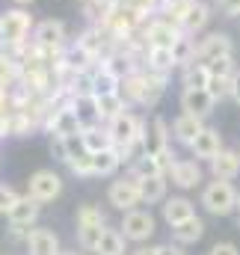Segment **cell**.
Returning <instances> with one entry per match:
<instances>
[{"instance_id": "6da1fadb", "label": "cell", "mask_w": 240, "mask_h": 255, "mask_svg": "<svg viewBox=\"0 0 240 255\" xmlns=\"http://www.w3.org/2000/svg\"><path fill=\"white\" fill-rule=\"evenodd\" d=\"M33 30H36L33 15L24 6H15V9L0 12V42H3V48L12 51V48L27 45V39H30Z\"/></svg>"}, {"instance_id": "7a4b0ae2", "label": "cell", "mask_w": 240, "mask_h": 255, "mask_svg": "<svg viewBox=\"0 0 240 255\" xmlns=\"http://www.w3.org/2000/svg\"><path fill=\"white\" fill-rule=\"evenodd\" d=\"M238 187L226 178H214L205 190H202V205L208 214L214 217H229L238 211Z\"/></svg>"}, {"instance_id": "3957f363", "label": "cell", "mask_w": 240, "mask_h": 255, "mask_svg": "<svg viewBox=\"0 0 240 255\" xmlns=\"http://www.w3.org/2000/svg\"><path fill=\"white\" fill-rule=\"evenodd\" d=\"M139 36H142L145 48H172L181 36H184V30H181L172 18H166V15H154L151 21H145V27H142Z\"/></svg>"}, {"instance_id": "277c9868", "label": "cell", "mask_w": 240, "mask_h": 255, "mask_svg": "<svg viewBox=\"0 0 240 255\" xmlns=\"http://www.w3.org/2000/svg\"><path fill=\"white\" fill-rule=\"evenodd\" d=\"M33 45L39 48V54H42L45 60L57 57L62 48H65V24L57 21V18H48V21L36 24V30H33Z\"/></svg>"}, {"instance_id": "5b68a950", "label": "cell", "mask_w": 240, "mask_h": 255, "mask_svg": "<svg viewBox=\"0 0 240 255\" xmlns=\"http://www.w3.org/2000/svg\"><path fill=\"white\" fill-rule=\"evenodd\" d=\"M107 130L113 136V145H142L145 122L139 116H133L130 110H121L116 119L107 122Z\"/></svg>"}, {"instance_id": "8992f818", "label": "cell", "mask_w": 240, "mask_h": 255, "mask_svg": "<svg viewBox=\"0 0 240 255\" xmlns=\"http://www.w3.org/2000/svg\"><path fill=\"white\" fill-rule=\"evenodd\" d=\"M39 208H42V202H39V199H33L30 193H27V196H21V199L15 202V208L6 214V217H9V226H12V235H15V238H21V235H24V241H27V232H30V226L39 220Z\"/></svg>"}, {"instance_id": "52a82bcc", "label": "cell", "mask_w": 240, "mask_h": 255, "mask_svg": "<svg viewBox=\"0 0 240 255\" xmlns=\"http://www.w3.org/2000/svg\"><path fill=\"white\" fill-rule=\"evenodd\" d=\"M107 199H110V205H113L116 211H121V214L133 211L136 205H142L139 178L127 175V178H119V181H113V184H110V190H107Z\"/></svg>"}, {"instance_id": "ba28073f", "label": "cell", "mask_w": 240, "mask_h": 255, "mask_svg": "<svg viewBox=\"0 0 240 255\" xmlns=\"http://www.w3.org/2000/svg\"><path fill=\"white\" fill-rule=\"evenodd\" d=\"M27 193H30L33 199H39L42 205H45V202H54V199L62 193V178L54 172V169H39V172L30 175Z\"/></svg>"}, {"instance_id": "9c48e42d", "label": "cell", "mask_w": 240, "mask_h": 255, "mask_svg": "<svg viewBox=\"0 0 240 255\" xmlns=\"http://www.w3.org/2000/svg\"><path fill=\"white\" fill-rule=\"evenodd\" d=\"M121 235H124L127 241H133V244L148 241V238L154 235V217H151L148 211H139V208L127 211L124 220H121Z\"/></svg>"}, {"instance_id": "30bf717a", "label": "cell", "mask_w": 240, "mask_h": 255, "mask_svg": "<svg viewBox=\"0 0 240 255\" xmlns=\"http://www.w3.org/2000/svg\"><path fill=\"white\" fill-rule=\"evenodd\" d=\"M48 130H51V136H74V133L83 130L80 119H77V113H74V107H71V98H68L65 104H60V107L51 110Z\"/></svg>"}, {"instance_id": "8fae6325", "label": "cell", "mask_w": 240, "mask_h": 255, "mask_svg": "<svg viewBox=\"0 0 240 255\" xmlns=\"http://www.w3.org/2000/svg\"><path fill=\"white\" fill-rule=\"evenodd\" d=\"M235 45H232V36L229 33H208L205 39H199L196 45V60L202 63H214L220 57H232Z\"/></svg>"}, {"instance_id": "7c38bea8", "label": "cell", "mask_w": 240, "mask_h": 255, "mask_svg": "<svg viewBox=\"0 0 240 255\" xmlns=\"http://www.w3.org/2000/svg\"><path fill=\"white\" fill-rule=\"evenodd\" d=\"M217 107V98L208 92V89H184L181 92V110L184 113H193L199 119H208Z\"/></svg>"}, {"instance_id": "4fadbf2b", "label": "cell", "mask_w": 240, "mask_h": 255, "mask_svg": "<svg viewBox=\"0 0 240 255\" xmlns=\"http://www.w3.org/2000/svg\"><path fill=\"white\" fill-rule=\"evenodd\" d=\"M142 151H145V154H163V151H169V125H166L160 116H154V119L145 125Z\"/></svg>"}, {"instance_id": "5bb4252c", "label": "cell", "mask_w": 240, "mask_h": 255, "mask_svg": "<svg viewBox=\"0 0 240 255\" xmlns=\"http://www.w3.org/2000/svg\"><path fill=\"white\" fill-rule=\"evenodd\" d=\"M190 151H193V157L196 160H214L220 151H223V136H220V130L217 128H205L193 142H190Z\"/></svg>"}, {"instance_id": "9a60e30c", "label": "cell", "mask_w": 240, "mask_h": 255, "mask_svg": "<svg viewBox=\"0 0 240 255\" xmlns=\"http://www.w3.org/2000/svg\"><path fill=\"white\" fill-rule=\"evenodd\" d=\"M208 21H211V6L202 3V0H190V6L184 9V15H181L178 24H181L184 33L196 36V33H202V30L208 27Z\"/></svg>"}, {"instance_id": "2e32d148", "label": "cell", "mask_w": 240, "mask_h": 255, "mask_svg": "<svg viewBox=\"0 0 240 255\" xmlns=\"http://www.w3.org/2000/svg\"><path fill=\"white\" fill-rule=\"evenodd\" d=\"M27 250H30V255H62L60 241L51 229H30L27 232Z\"/></svg>"}, {"instance_id": "e0dca14e", "label": "cell", "mask_w": 240, "mask_h": 255, "mask_svg": "<svg viewBox=\"0 0 240 255\" xmlns=\"http://www.w3.org/2000/svg\"><path fill=\"white\" fill-rule=\"evenodd\" d=\"M89 89L92 95H107V92H121V77L113 74L104 63H98L89 71Z\"/></svg>"}, {"instance_id": "ac0fdd59", "label": "cell", "mask_w": 240, "mask_h": 255, "mask_svg": "<svg viewBox=\"0 0 240 255\" xmlns=\"http://www.w3.org/2000/svg\"><path fill=\"white\" fill-rule=\"evenodd\" d=\"M71 107H74V113H77V119H80V125H83V128L101 125L98 101H95V95H92V92H77V95H71Z\"/></svg>"}, {"instance_id": "d6986e66", "label": "cell", "mask_w": 240, "mask_h": 255, "mask_svg": "<svg viewBox=\"0 0 240 255\" xmlns=\"http://www.w3.org/2000/svg\"><path fill=\"white\" fill-rule=\"evenodd\" d=\"M211 172H214V178H226V181L238 178L240 175V151L223 148V151L211 160Z\"/></svg>"}, {"instance_id": "ffe728a7", "label": "cell", "mask_w": 240, "mask_h": 255, "mask_svg": "<svg viewBox=\"0 0 240 255\" xmlns=\"http://www.w3.org/2000/svg\"><path fill=\"white\" fill-rule=\"evenodd\" d=\"M80 139H83V148H86L89 154H98V151L113 148V136H110L107 125H89V128H83V130H80Z\"/></svg>"}, {"instance_id": "44dd1931", "label": "cell", "mask_w": 240, "mask_h": 255, "mask_svg": "<svg viewBox=\"0 0 240 255\" xmlns=\"http://www.w3.org/2000/svg\"><path fill=\"white\" fill-rule=\"evenodd\" d=\"M181 83L184 89H208L211 83V65L202 63V60H193L181 68Z\"/></svg>"}, {"instance_id": "7402d4cb", "label": "cell", "mask_w": 240, "mask_h": 255, "mask_svg": "<svg viewBox=\"0 0 240 255\" xmlns=\"http://www.w3.org/2000/svg\"><path fill=\"white\" fill-rule=\"evenodd\" d=\"M172 181L178 184L181 190H190L202 181V169H199V160H175L172 169H169Z\"/></svg>"}, {"instance_id": "603a6c76", "label": "cell", "mask_w": 240, "mask_h": 255, "mask_svg": "<svg viewBox=\"0 0 240 255\" xmlns=\"http://www.w3.org/2000/svg\"><path fill=\"white\" fill-rule=\"evenodd\" d=\"M202 130H205V119H199L193 113H181L178 119L172 122V133H175V139L184 142V145H190Z\"/></svg>"}, {"instance_id": "cb8c5ba5", "label": "cell", "mask_w": 240, "mask_h": 255, "mask_svg": "<svg viewBox=\"0 0 240 255\" xmlns=\"http://www.w3.org/2000/svg\"><path fill=\"white\" fill-rule=\"evenodd\" d=\"M190 217H196V208H193L190 199H184V196H172V199L163 202V220H166L169 226H181V223L190 220Z\"/></svg>"}, {"instance_id": "d4e9b609", "label": "cell", "mask_w": 240, "mask_h": 255, "mask_svg": "<svg viewBox=\"0 0 240 255\" xmlns=\"http://www.w3.org/2000/svg\"><path fill=\"white\" fill-rule=\"evenodd\" d=\"M145 68L154 71V74H169L175 65V57H172V48H145Z\"/></svg>"}, {"instance_id": "484cf974", "label": "cell", "mask_w": 240, "mask_h": 255, "mask_svg": "<svg viewBox=\"0 0 240 255\" xmlns=\"http://www.w3.org/2000/svg\"><path fill=\"white\" fill-rule=\"evenodd\" d=\"M98 101V116H101V125H107L110 119H116L121 110H127V101L121 92H107V95H95Z\"/></svg>"}, {"instance_id": "4316f807", "label": "cell", "mask_w": 240, "mask_h": 255, "mask_svg": "<svg viewBox=\"0 0 240 255\" xmlns=\"http://www.w3.org/2000/svg\"><path fill=\"white\" fill-rule=\"evenodd\" d=\"M139 193H142V205H154L166 199V175H148L139 178Z\"/></svg>"}, {"instance_id": "83f0119b", "label": "cell", "mask_w": 240, "mask_h": 255, "mask_svg": "<svg viewBox=\"0 0 240 255\" xmlns=\"http://www.w3.org/2000/svg\"><path fill=\"white\" fill-rule=\"evenodd\" d=\"M202 235H205V223H202L199 217H190V220H184L181 226H172V238H175V244H181V247L196 244Z\"/></svg>"}, {"instance_id": "f1b7e54d", "label": "cell", "mask_w": 240, "mask_h": 255, "mask_svg": "<svg viewBox=\"0 0 240 255\" xmlns=\"http://www.w3.org/2000/svg\"><path fill=\"white\" fill-rule=\"evenodd\" d=\"M119 166H121V154H119L116 145L107 148V151L92 154V175H113Z\"/></svg>"}, {"instance_id": "f546056e", "label": "cell", "mask_w": 240, "mask_h": 255, "mask_svg": "<svg viewBox=\"0 0 240 255\" xmlns=\"http://www.w3.org/2000/svg\"><path fill=\"white\" fill-rule=\"evenodd\" d=\"M124 235L116 232V229H104V235H101V244H98V255H124Z\"/></svg>"}, {"instance_id": "4dcf8cb0", "label": "cell", "mask_w": 240, "mask_h": 255, "mask_svg": "<svg viewBox=\"0 0 240 255\" xmlns=\"http://www.w3.org/2000/svg\"><path fill=\"white\" fill-rule=\"evenodd\" d=\"M196 45H199V42H193L190 33H184L178 42L172 45V57H175V65H178V68H184L187 63L196 60Z\"/></svg>"}, {"instance_id": "1f68e13d", "label": "cell", "mask_w": 240, "mask_h": 255, "mask_svg": "<svg viewBox=\"0 0 240 255\" xmlns=\"http://www.w3.org/2000/svg\"><path fill=\"white\" fill-rule=\"evenodd\" d=\"M101 235H104V226H77V244H80V250L95 253L98 244H101Z\"/></svg>"}, {"instance_id": "d6a6232c", "label": "cell", "mask_w": 240, "mask_h": 255, "mask_svg": "<svg viewBox=\"0 0 240 255\" xmlns=\"http://www.w3.org/2000/svg\"><path fill=\"white\" fill-rule=\"evenodd\" d=\"M74 220H77V226H104V214L98 205H80Z\"/></svg>"}, {"instance_id": "836d02e7", "label": "cell", "mask_w": 240, "mask_h": 255, "mask_svg": "<svg viewBox=\"0 0 240 255\" xmlns=\"http://www.w3.org/2000/svg\"><path fill=\"white\" fill-rule=\"evenodd\" d=\"M232 86H235V77H217V74H211L208 92H211L217 101H223V98H232Z\"/></svg>"}, {"instance_id": "e575fe53", "label": "cell", "mask_w": 240, "mask_h": 255, "mask_svg": "<svg viewBox=\"0 0 240 255\" xmlns=\"http://www.w3.org/2000/svg\"><path fill=\"white\" fill-rule=\"evenodd\" d=\"M65 166H68V169H71L77 178H89V175H92V154H89V151H83V154H74V157H71Z\"/></svg>"}, {"instance_id": "d590c367", "label": "cell", "mask_w": 240, "mask_h": 255, "mask_svg": "<svg viewBox=\"0 0 240 255\" xmlns=\"http://www.w3.org/2000/svg\"><path fill=\"white\" fill-rule=\"evenodd\" d=\"M211 65V74H217V77H235L238 74V68H235V57H220V60H214Z\"/></svg>"}, {"instance_id": "8d00e7d4", "label": "cell", "mask_w": 240, "mask_h": 255, "mask_svg": "<svg viewBox=\"0 0 240 255\" xmlns=\"http://www.w3.org/2000/svg\"><path fill=\"white\" fill-rule=\"evenodd\" d=\"M21 196L15 187H9V184H0V214H9L12 208H15V202H18Z\"/></svg>"}, {"instance_id": "74e56055", "label": "cell", "mask_w": 240, "mask_h": 255, "mask_svg": "<svg viewBox=\"0 0 240 255\" xmlns=\"http://www.w3.org/2000/svg\"><path fill=\"white\" fill-rule=\"evenodd\" d=\"M51 154H54L60 163H68V160H71V148H68V139H65V136H54V139H51Z\"/></svg>"}, {"instance_id": "f35d334b", "label": "cell", "mask_w": 240, "mask_h": 255, "mask_svg": "<svg viewBox=\"0 0 240 255\" xmlns=\"http://www.w3.org/2000/svg\"><path fill=\"white\" fill-rule=\"evenodd\" d=\"M124 3H130V6L139 9L142 15H154V12H160V6H163V0H124Z\"/></svg>"}, {"instance_id": "ab89813d", "label": "cell", "mask_w": 240, "mask_h": 255, "mask_svg": "<svg viewBox=\"0 0 240 255\" xmlns=\"http://www.w3.org/2000/svg\"><path fill=\"white\" fill-rule=\"evenodd\" d=\"M217 9L229 18H238L240 15V0H217Z\"/></svg>"}, {"instance_id": "60d3db41", "label": "cell", "mask_w": 240, "mask_h": 255, "mask_svg": "<svg viewBox=\"0 0 240 255\" xmlns=\"http://www.w3.org/2000/svg\"><path fill=\"white\" fill-rule=\"evenodd\" d=\"M208 255H240V253H238V247H235V244H217Z\"/></svg>"}, {"instance_id": "b9f144b4", "label": "cell", "mask_w": 240, "mask_h": 255, "mask_svg": "<svg viewBox=\"0 0 240 255\" xmlns=\"http://www.w3.org/2000/svg\"><path fill=\"white\" fill-rule=\"evenodd\" d=\"M3 136H12V130H9V113H0V139Z\"/></svg>"}, {"instance_id": "7bdbcfd3", "label": "cell", "mask_w": 240, "mask_h": 255, "mask_svg": "<svg viewBox=\"0 0 240 255\" xmlns=\"http://www.w3.org/2000/svg\"><path fill=\"white\" fill-rule=\"evenodd\" d=\"M160 255H184V250H181V244H175V247L172 244H163L160 247Z\"/></svg>"}, {"instance_id": "ee69618b", "label": "cell", "mask_w": 240, "mask_h": 255, "mask_svg": "<svg viewBox=\"0 0 240 255\" xmlns=\"http://www.w3.org/2000/svg\"><path fill=\"white\" fill-rule=\"evenodd\" d=\"M133 255H160V247H139Z\"/></svg>"}, {"instance_id": "f6af8a7d", "label": "cell", "mask_w": 240, "mask_h": 255, "mask_svg": "<svg viewBox=\"0 0 240 255\" xmlns=\"http://www.w3.org/2000/svg\"><path fill=\"white\" fill-rule=\"evenodd\" d=\"M232 98L240 104V71L235 74V86H232Z\"/></svg>"}, {"instance_id": "bcb514c9", "label": "cell", "mask_w": 240, "mask_h": 255, "mask_svg": "<svg viewBox=\"0 0 240 255\" xmlns=\"http://www.w3.org/2000/svg\"><path fill=\"white\" fill-rule=\"evenodd\" d=\"M15 6H30V3H36V0H12Z\"/></svg>"}, {"instance_id": "7dc6e473", "label": "cell", "mask_w": 240, "mask_h": 255, "mask_svg": "<svg viewBox=\"0 0 240 255\" xmlns=\"http://www.w3.org/2000/svg\"><path fill=\"white\" fill-rule=\"evenodd\" d=\"M0 86H6V77H3V71H0Z\"/></svg>"}, {"instance_id": "c3c4849f", "label": "cell", "mask_w": 240, "mask_h": 255, "mask_svg": "<svg viewBox=\"0 0 240 255\" xmlns=\"http://www.w3.org/2000/svg\"><path fill=\"white\" fill-rule=\"evenodd\" d=\"M238 217H240V193H238Z\"/></svg>"}, {"instance_id": "681fc988", "label": "cell", "mask_w": 240, "mask_h": 255, "mask_svg": "<svg viewBox=\"0 0 240 255\" xmlns=\"http://www.w3.org/2000/svg\"><path fill=\"white\" fill-rule=\"evenodd\" d=\"M62 255H77V253H62Z\"/></svg>"}]
</instances>
